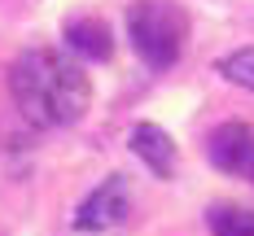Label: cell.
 Listing matches in <instances>:
<instances>
[{"instance_id": "obj_2", "label": "cell", "mask_w": 254, "mask_h": 236, "mask_svg": "<svg viewBox=\"0 0 254 236\" xmlns=\"http://www.w3.org/2000/svg\"><path fill=\"white\" fill-rule=\"evenodd\" d=\"M127 40L149 70H171L189 44V13L176 0H136L127 9Z\"/></svg>"}, {"instance_id": "obj_3", "label": "cell", "mask_w": 254, "mask_h": 236, "mask_svg": "<svg viewBox=\"0 0 254 236\" xmlns=\"http://www.w3.org/2000/svg\"><path fill=\"white\" fill-rule=\"evenodd\" d=\"M127 219H131V184L123 175L101 180L75 210L79 232H110V228H123Z\"/></svg>"}, {"instance_id": "obj_6", "label": "cell", "mask_w": 254, "mask_h": 236, "mask_svg": "<svg viewBox=\"0 0 254 236\" xmlns=\"http://www.w3.org/2000/svg\"><path fill=\"white\" fill-rule=\"evenodd\" d=\"M127 149L140 157V162L149 166L158 180H171V175H176V166H180L176 140L158 127V123H136V127H131V136H127Z\"/></svg>"}, {"instance_id": "obj_1", "label": "cell", "mask_w": 254, "mask_h": 236, "mask_svg": "<svg viewBox=\"0 0 254 236\" xmlns=\"http://www.w3.org/2000/svg\"><path fill=\"white\" fill-rule=\"evenodd\" d=\"M9 96L31 127L57 131L83 118L92 101V83L70 48H26L9 66Z\"/></svg>"}, {"instance_id": "obj_4", "label": "cell", "mask_w": 254, "mask_h": 236, "mask_svg": "<svg viewBox=\"0 0 254 236\" xmlns=\"http://www.w3.org/2000/svg\"><path fill=\"white\" fill-rule=\"evenodd\" d=\"M206 157L215 171H224L232 180H250L254 184V127L250 123H219L206 136Z\"/></svg>"}, {"instance_id": "obj_5", "label": "cell", "mask_w": 254, "mask_h": 236, "mask_svg": "<svg viewBox=\"0 0 254 236\" xmlns=\"http://www.w3.org/2000/svg\"><path fill=\"white\" fill-rule=\"evenodd\" d=\"M62 40H66V48L75 52L79 61H110L114 57V31L105 18L97 13H79L70 22L62 26Z\"/></svg>"}, {"instance_id": "obj_7", "label": "cell", "mask_w": 254, "mask_h": 236, "mask_svg": "<svg viewBox=\"0 0 254 236\" xmlns=\"http://www.w3.org/2000/svg\"><path fill=\"white\" fill-rule=\"evenodd\" d=\"M210 236H254V210L246 206H210L206 210Z\"/></svg>"}, {"instance_id": "obj_8", "label": "cell", "mask_w": 254, "mask_h": 236, "mask_svg": "<svg viewBox=\"0 0 254 236\" xmlns=\"http://www.w3.org/2000/svg\"><path fill=\"white\" fill-rule=\"evenodd\" d=\"M215 70L228 79V83L254 92V48H232V52H224V57L215 61Z\"/></svg>"}]
</instances>
